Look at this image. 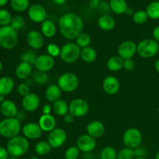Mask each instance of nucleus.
Returning <instances> with one entry per match:
<instances>
[{
  "label": "nucleus",
  "mask_w": 159,
  "mask_h": 159,
  "mask_svg": "<svg viewBox=\"0 0 159 159\" xmlns=\"http://www.w3.org/2000/svg\"><path fill=\"white\" fill-rule=\"evenodd\" d=\"M47 52H48V54H49L50 56H51L54 58V57H60L61 48L56 43H51L47 47Z\"/></svg>",
  "instance_id": "79ce46f5"
},
{
  "label": "nucleus",
  "mask_w": 159,
  "mask_h": 159,
  "mask_svg": "<svg viewBox=\"0 0 159 159\" xmlns=\"http://www.w3.org/2000/svg\"><path fill=\"white\" fill-rule=\"evenodd\" d=\"M81 48L73 42L65 43L61 48L60 57L62 61L67 64H72L80 57Z\"/></svg>",
  "instance_id": "423d86ee"
},
{
  "label": "nucleus",
  "mask_w": 159,
  "mask_h": 159,
  "mask_svg": "<svg viewBox=\"0 0 159 159\" xmlns=\"http://www.w3.org/2000/svg\"><path fill=\"white\" fill-rule=\"evenodd\" d=\"M80 151L78 148L77 146H71L68 148L65 152V159H77L79 158Z\"/></svg>",
  "instance_id": "a19ab883"
},
{
  "label": "nucleus",
  "mask_w": 159,
  "mask_h": 159,
  "mask_svg": "<svg viewBox=\"0 0 159 159\" xmlns=\"http://www.w3.org/2000/svg\"><path fill=\"white\" fill-rule=\"evenodd\" d=\"M80 58L85 63H93L97 58V52L92 47H87L81 49Z\"/></svg>",
  "instance_id": "bb28decb"
},
{
  "label": "nucleus",
  "mask_w": 159,
  "mask_h": 159,
  "mask_svg": "<svg viewBox=\"0 0 159 159\" xmlns=\"http://www.w3.org/2000/svg\"><path fill=\"white\" fill-rule=\"evenodd\" d=\"M11 7L16 12H24L29 9V0H11Z\"/></svg>",
  "instance_id": "473e14b6"
},
{
  "label": "nucleus",
  "mask_w": 159,
  "mask_h": 159,
  "mask_svg": "<svg viewBox=\"0 0 159 159\" xmlns=\"http://www.w3.org/2000/svg\"><path fill=\"white\" fill-rule=\"evenodd\" d=\"M53 108L49 105V104H45L42 107V114H51V111H52Z\"/></svg>",
  "instance_id": "3c124183"
},
{
  "label": "nucleus",
  "mask_w": 159,
  "mask_h": 159,
  "mask_svg": "<svg viewBox=\"0 0 159 159\" xmlns=\"http://www.w3.org/2000/svg\"><path fill=\"white\" fill-rule=\"evenodd\" d=\"M98 26L101 30L105 31H110L116 26V21L110 15H102L97 21Z\"/></svg>",
  "instance_id": "a878e982"
},
{
  "label": "nucleus",
  "mask_w": 159,
  "mask_h": 159,
  "mask_svg": "<svg viewBox=\"0 0 159 159\" xmlns=\"http://www.w3.org/2000/svg\"><path fill=\"white\" fill-rule=\"evenodd\" d=\"M134 159H145V158H134Z\"/></svg>",
  "instance_id": "69168bd1"
},
{
  "label": "nucleus",
  "mask_w": 159,
  "mask_h": 159,
  "mask_svg": "<svg viewBox=\"0 0 159 159\" xmlns=\"http://www.w3.org/2000/svg\"><path fill=\"white\" fill-rule=\"evenodd\" d=\"M106 127L102 122L99 120H93L88 124L86 127V131L89 135L95 139L101 138L105 134Z\"/></svg>",
  "instance_id": "6ab92c4d"
},
{
  "label": "nucleus",
  "mask_w": 159,
  "mask_h": 159,
  "mask_svg": "<svg viewBox=\"0 0 159 159\" xmlns=\"http://www.w3.org/2000/svg\"><path fill=\"white\" fill-rule=\"evenodd\" d=\"M135 158L134 149L129 148H124L117 153V159H134Z\"/></svg>",
  "instance_id": "ea45409f"
},
{
  "label": "nucleus",
  "mask_w": 159,
  "mask_h": 159,
  "mask_svg": "<svg viewBox=\"0 0 159 159\" xmlns=\"http://www.w3.org/2000/svg\"><path fill=\"white\" fill-rule=\"evenodd\" d=\"M15 86V82L10 76H3L0 78V94L7 96L10 94Z\"/></svg>",
  "instance_id": "b1692460"
},
{
  "label": "nucleus",
  "mask_w": 159,
  "mask_h": 159,
  "mask_svg": "<svg viewBox=\"0 0 159 159\" xmlns=\"http://www.w3.org/2000/svg\"><path fill=\"white\" fill-rule=\"evenodd\" d=\"M92 42L91 36L86 33H82L77 38L75 39V43L82 49V48L89 47Z\"/></svg>",
  "instance_id": "72a5a7b5"
},
{
  "label": "nucleus",
  "mask_w": 159,
  "mask_h": 159,
  "mask_svg": "<svg viewBox=\"0 0 159 159\" xmlns=\"http://www.w3.org/2000/svg\"><path fill=\"white\" fill-rule=\"evenodd\" d=\"M102 86L106 93L109 95H115L120 89V83L116 77L109 75L103 79Z\"/></svg>",
  "instance_id": "f3484780"
},
{
  "label": "nucleus",
  "mask_w": 159,
  "mask_h": 159,
  "mask_svg": "<svg viewBox=\"0 0 159 159\" xmlns=\"http://www.w3.org/2000/svg\"><path fill=\"white\" fill-rule=\"evenodd\" d=\"M34 150H35L36 153L37 155H40V156H45V155H48L51 152L52 148H51V146L50 145L48 141H39L36 144Z\"/></svg>",
  "instance_id": "7c9ffc66"
},
{
  "label": "nucleus",
  "mask_w": 159,
  "mask_h": 159,
  "mask_svg": "<svg viewBox=\"0 0 159 159\" xmlns=\"http://www.w3.org/2000/svg\"><path fill=\"white\" fill-rule=\"evenodd\" d=\"M159 51L158 42L154 39H144L138 43L137 54L143 58H151L158 54Z\"/></svg>",
  "instance_id": "39448f33"
},
{
  "label": "nucleus",
  "mask_w": 159,
  "mask_h": 159,
  "mask_svg": "<svg viewBox=\"0 0 159 159\" xmlns=\"http://www.w3.org/2000/svg\"><path fill=\"white\" fill-rule=\"evenodd\" d=\"M125 13H126V14H127V15H131V14H133V15H134L133 9H130V8H128V9H127V11H126Z\"/></svg>",
  "instance_id": "13d9d810"
},
{
  "label": "nucleus",
  "mask_w": 159,
  "mask_h": 159,
  "mask_svg": "<svg viewBox=\"0 0 159 159\" xmlns=\"http://www.w3.org/2000/svg\"><path fill=\"white\" fill-rule=\"evenodd\" d=\"M38 124L43 132L50 133L56 128L57 122H56V120L54 116H52L51 114H42L39 119Z\"/></svg>",
  "instance_id": "412c9836"
},
{
  "label": "nucleus",
  "mask_w": 159,
  "mask_h": 159,
  "mask_svg": "<svg viewBox=\"0 0 159 159\" xmlns=\"http://www.w3.org/2000/svg\"><path fill=\"white\" fill-rule=\"evenodd\" d=\"M40 30L43 37L47 38H52L57 33V27L55 23L52 20H46L41 23Z\"/></svg>",
  "instance_id": "393cba45"
},
{
  "label": "nucleus",
  "mask_w": 159,
  "mask_h": 159,
  "mask_svg": "<svg viewBox=\"0 0 159 159\" xmlns=\"http://www.w3.org/2000/svg\"><path fill=\"white\" fill-rule=\"evenodd\" d=\"M2 68H3V65H2V63L1 61H0V72L2 71Z\"/></svg>",
  "instance_id": "052dcab7"
},
{
  "label": "nucleus",
  "mask_w": 159,
  "mask_h": 159,
  "mask_svg": "<svg viewBox=\"0 0 159 159\" xmlns=\"http://www.w3.org/2000/svg\"><path fill=\"white\" fill-rule=\"evenodd\" d=\"M158 2H159V0H158Z\"/></svg>",
  "instance_id": "774afa93"
},
{
  "label": "nucleus",
  "mask_w": 159,
  "mask_h": 159,
  "mask_svg": "<svg viewBox=\"0 0 159 159\" xmlns=\"http://www.w3.org/2000/svg\"><path fill=\"white\" fill-rule=\"evenodd\" d=\"M145 11L148 16V18L152 19V20H158L159 19V2H152L148 6Z\"/></svg>",
  "instance_id": "2f4dec72"
},
{
  "label": "nucleus",
  "mask_w": 159,
  "mask_h": 159,
  "mask_svg": "<svg viewBox=\"0 0 159 159\" xmlns=\"http://www.w3.org/2000/svg\"><path fill=\"white\" fill-rule=\"evenodd\" d=\"M28 16L34 23H43L47 20L46 9L42 5L34 4L28 9Z\"/></svg>",
  "instance_id": "4468645a"
},
{
  "label": "nucleus",
  "mask_w": 159,
  "mask_h": 159,
  "mask_svg": "<svg viewBox=\"0 0 159 159\" xmlns=\"http://www.w3.org/2000/svg\"><path fill=\"white\" fill-rule=\"evenodd\" d=\"M17 30L9 26L0 27V47L6 50H12L18 43Z\"/></svg>",
  "instance_id": "20e7f679"
},
{
  "label": "nucleus",
  "mask_w": 159,
  "mask_h": 159,
  "mask_svg": "<svg viewBox=\"0 0 159 159\" xmlns=\"http://www.w3.org/2000/svg\"><path fill=\"white\" fill-rule=\"evenodd\" d=\"M124 60L119 55L112 56L107 62V67L110 71H118L124 68Z\"/></svg>",
  "instance_id": "cd10ccee"
},
{
  "label": "nucleus",
  "mask_w": 159,
  "mask_h": 159,
  "mask_svg": "<svg viewBox=\"0 0 159 159\" xmlns=\"http://www.w3.org/2000/svg\"><path fill=\"white\" fill-rule=\"evenodd\" d=\"M25 24V21L24 19L23 18V16L20 15H16L12 16V20H11L10 23V26H12L13 29H15L16 30H20L24 26Z\"/></svg>",
  "instance_id": "37998d69"
},
{
  "label": "nucleus",
  "mask_w": 159,
  "mask_h": 159,
  "mask_svg": "<svg viewBox=\"0 0 159 159\" xmlns=\"http://www.w3.org/2000/svg\"><path fill=\"white\" fill-rule=\"evenodd\" d=\"M57 85L60 87L62 92L71 93L79 87V77L72 72H65L58 78Z\"/></svg>",
  "instance_id": "0eeeda50"
},
{
  "label": "nucleus",
  "mask_w": 159,
  "mask_h": 159,
  "mask_svg": "<svg viewBox=\"0 0 159 159\" xmlns=\"http://www.w3.org/2000/svg\"><path fill=\"white\" fill-rule=\"evenodd\" d=\"M21 130V123L16 117L5 118L0 121V135L2 138L11 139L18 136Z\"/></svg>",
  "instance_id": "7ed1b4c3"
},
{
  "label": "nucleus",
  "mask_w": 159,
  "mask_h": 159,
  "mask_svg": "<svg viewBox=\"0 0 159 159\" xmlns=\"http://www.w3.org/2000/svg\"><path fill=\"white\" fill-rule=\"evenodd\" d=\"M143 136L140 130L135 127H130L126 130L123 136V141L127 148L135 149L141 145Z\"/></svg>",
  "instance_id": "6e6552de"
},
{
  "label": "nucleus",
  "mask_w": 159,
  "mask_h": 159,
  "mask_svg": "<svg viewBox=\"0 0 159 159\" xmlns=\"http://www.w3.org/2000/svg\"><path fill=\"white\" fill-rule=\"evenodd\" d=\"M155 159H159V151L157 152L156 155H155Z\"/></svg>",
  "instance_id": "680f3d73"
},
{
  "label": "nucleus",
  "mask_w": 159,
  "mask_h": 159,
  "mask_svg": "<svg viewBox=\"0 0 159 159\" xmlns=\"http://www.w3.org/2000/svg\"><path fill=\"white\" fill-rule=\"evenodd\" d=\"M26 40L27 44L35 50L40 49L44 43L43 34L37 30L30 31L26 35Z\"/></svg>",
  "instance_id": "a211bd4d"
},
{
  "label": "nucleus",
  "mask_w": 159,
  "mask_h": 159,
  "mask_svg": "<svg viewBox=\"0 0 159 159\" xmlns=\"http://www.w3.org/2000/svg\"><path fill=\"white\" fill-rule=\"evenodd\" d=\"M152 37L155 41L159 42V26H155L152 31Z\"/></svg>",
  "instance_id": "603ef678"
},
{
  "label": "nucleus",
  "mask_w": 159,
  "mask_h": 159,
  "mask_svg": "<svg viewBox=\"0 0 159 159\" xmlns=\"http://www.w3.org/2000/svg\"><path fill=\"white\" fill-rule=\"evenodd\" d=\"M8 159H20L19 158H15V157H10V158H9Z\"/></svg>",
  "instance_id": "0e129e2a"
},
{
  "label": "nucleus",
  "mask_w": 159,
  "mask_h": 159,
  "mask_svg": "<svg viewBox=\"0 0 159 159\" xmlns=\"http://www.w3.org/2000/svg\"><path fill=\"white\" fill-rule=\"evenodd\" d=\"M30 159H41V158H37V157H32V158H30Z\"/></svg>",
  "instance_id": "e2e57ef3"
},
{
  "label": "nucleus",
  "mask_w": 159,
  "mask_h": 159,
  "mask_svg": "<svg viewBox=\"0 0 159 159\" xmlns=\"http://www.w3.org/2000/svg\"><path fill=\"white\" fill-rule=\"evenodd\" d=\"M89 105L88 102L82 98H76L69 103V113L75 117H82L89 113Z\"/></svg>",
  "instance_id": "1a4fd4ad"
},
{
  "label": "nucleus",
  "mask_w": 159,
  "mask_h": 159,
  "mask_svg": "<svg viewBox=\"0 0 159 159\" xmlns=\"http://www.w3.org/2000/svg\"><path fill=\"white\" fill-rule=\"evenodd\" d=\"M101 0H89V6L92 9H97Z\"/></svg>",
  "instance_id": "864d4df0"
},
{
  "label": "nucleus",
  "mask_w": 159,
  "mask_h": 159,
  "mask_svg": "<svg viewBox=\"0 0 159 159\" xmlns=\"http://www.w3.org/2000/svg\"><path fill=\"white\" fill-rule=\"evenodd\" d=\"M137 48H138V44L134 41L130 40H124L118 47V55L122 57L124 60L133 58L137 53Z\"/></svg>",
  "instance_id": "9b49d317"
},
{
  "label": "nucleus",
  "mask_w": 159,
  "mask_h": 159,
  "mask_svg": "<svg viewBox=\"0 0 159 159\" xmlns=\"http://www.w3.org/2000/svg\"><path fill=\"white\" fill-rule=\"evenodd\" d=\"M76 146L80 152L84 153H89L96 148V141L88 134H85L81 135L78 138L76 141Z\"/></svg>",
  "instance_id": "f8f14e48"
},
{
  "label": "nucleus",
  "mask_w": 159,
  "mask_h": 159,
  "mask_svg": "<svg viewBox=\"0 0 159 159\" xmlns=\"http://www.w3.org/2000/svg\"><path fill=\"white\" fill-rule=\"evenodd\" d=\"M155 69L156 70L157 72L159 73V58L157 59L155 62Z\"/></svg>",
  "instance_id": "6e6d98bb"
},
{
  "label": "nucleus",
  "mask_w": 159,
  "mask_h": 159,
  "mask_svg": "<svg viewBox=\"0 0 159 159\" xmlns=\"http://www.w3.org/2000/svg\"><path fill=\"white\" fill-rule=\"evenodd\" d=\"M109 4L111 11L118 15L125 13L127 9H128L127 2L125 0H110Z\"/></svg>",
  "instance_id": "c756f323"
},
{
  "label": "nucleus",
  "mask_w": 159,
  "mask_h": 159,
  "mask_svg": "<svg viewBox=\"0 0 159 159\" xmlns=\"http://www.w3.org/2000/svg\"><path fill=\"white\" fill-rule=\"evenodd\" d=\"M9 154L6 148L0 146V159H8L9 158Z\"/></svg>",
  "instance_id": "09e8293b"
},
{
  "label": "nucleus",
  "mask_w": 159,
  "mask_h": 159,
  "mask_svg": "<svg viewBox=\"0 0 159 159\" xmlns=\"http://www.w3.org/2000/svg\"><path fill=\"white\" fill-rule=\"evenodd\" d=\"M135 68V61L133 58L126 59L124 60V68L127 71H132Z\"/></svg>",
  "instance_id": "de8ad7c7"
},
{
  "label": "nucleus",
  "mask_w": 159,
  "mask_h": 159,
  "mask_svg": "<svg viewBox=\"0 0 159 159\" xmlns=\"http://www.w3.org/2000/svg\"><path fill=\"white\" fill-rule=\"evenodd\" d=\"M75 118V117L73 115H71V113H68V114L65 115V116H64V121H65V124H71L73 122H74Z\"/></svg>",
  "instance_id": "8fccbe9b"
},
{
  "label": "nucleus",
  "mask_w": 159,
  "mask_h": 159,
  "mask_svg": "<svg viewBox=\"0 0 159 159\" xmlns=\"http://www.w3.org/2000/svg\"><path fill=\"white\" fill-rule=\"evenodd\" d=\"M37 58V54L33 51H25V52H23L20 57V61L25 62V63H28L31 65H34Z\"/></svg>",
  "instance_id": "f704fd0d"
},
{
  "label": "nucleus",
  "mask_w": 159,
  "mask_h": 159,
  "mask_svg": "<svg viewBox=\"0 0 159 159\" xmlns=\"http://www.w3.org/2000/svg\"><path fill=\"white\" fill-rule=\"evenodd\" d=\"M61 93L62 91L58 85L56 84H51L47 87L45 90V97L47 100L54 103V102L60 99Z\"/></svg>",
  "instance_id": "5701e85b"
},
{
  "label": "nucleus",
  "mask_w": 159,
  "mask_h": 159,
  "mask_svg": "<svg viewBox=\"0 0 159 159\" xmlns=\"http://www.w3.org/2000/svg\"><path fill=\"white\" fill-rule=\"evenodd\" d=\"M12 18V15L7 9H0V26H5L10 25Z\"/></svg>",
  "instance_id": "4c0bfd02"
},
{
  "label": "nucleus",
  "mask_w": 159,
  "mask_h": 159,
  "mask_svg": "<svg viewBox=\"0 0 159 159\" xmlns=\"http://www.w3.org/2000/svg\"><path fill=\"white\" fill-rule=\"evenodd\" d=\"M30 143L28 139L24 136L18 135L9 140L6 144V149L9 154V156L20 158L28 152Z\"/></svg>",
  "instance_id": "f03ea898"
},
{
  "label": "nucleus",
  "mask_w": 159,
  "mask_h": 159,
  "mask_svg": "<svg viewBox=\"0 0 159 159\" xmlns=\"http://www.w3.org/2000/svg\"><path fill=\"white\" fill-rule=\"evenodd\" d=\"M17 92H18L19 95L23 97L27 96L28 94L30 93V87L26 82H23V83H20V85L17 87Z\"/></svg>",
  "instance_id": "c03bdc74"
},
{
  "label": "nucleus",
  "mask_w": 159,
  "mask_h": 159,
  "mask_svg": "<svg viewBox=\"0 0 159 159\" xmlns=\"http://www.w3.org/2000/svg\"><path fill=\"white\" fill-rule=\"evenodd\" d=\"M23 134L28 140H37L41 138L43 130L38 123L30 122L22 127Z\"/></svg>",
  "instance_id": "ddd939ff"
},
{
  "label": "nucleus",
  "mask_w": 159,
  "mask_h": 159,
  "mask_svg": "<svg viewBox=\"0 0 159 159\" xmlns=\"http://www.w3.org/2000/svg\"><path fill=\"white\" fill-rule=\"evenodd\" d=\"M101 159H117V152L116 149L111 146L103 148L100 153Z\"/></svg>",
  "instance_id": "c9c22d12"
},
{
  "label": "nucleus",
  "mask_w": 159,
  "mask_h": 159,
  "mask_svg": "<svg viewBox=\"0 0 159 159\" xmlns=\"http://www.w3.org/2000/svg\"><path fill=\"white\" fill-rule=\"evenodd\" d=\"M8 2H9V0H0V7L6 6Z\"/></svg>",
  "instance_id": "4d7b16f0"
},
{
  "label": "nucleus",
  "mask_w": 159,
  "mask_h": 159,
  "mask_svg": "<svg viewBox=\"0 0 159 159\" xmlns=\"http://www.w3.org/2000/svg\"><path fill=\"white\" fill-rule=\"evenodd\" d=\"M0 112L6 118L16 117L18 114V107L13 101L6 99L0 103Z\"/></svg>",
  "instance_id": "aec40b11"
},
{
  "label": "nucleus",
  "mask_w": 159,
  "mask_h": 159,
  "mask_svg": "<svg viewBox=\"0 0 159 159\" xmlns=\"http://www.w3.org/2000/svg\"><path fill=\"white\" fill-rule=\"evenodd\" d=\"M5 100H6V96H3V95L0 94V103H2V102H4Z\"/></svg>",
  "instance_id": "bf43d9fd"
},
{
  "label": "nucleus",
  "mask_w": 159,
  "mask_h": 159,
  "mask_svg": "<svg viewBox=\"0 0 159 159\" xmlns=\"http://www.w3.org/2000/svg\"><path fill=\"white\" fill-rule=\"evenodd\" d=\"M32 65L25 62H20L15 69V75L19 79H27L32 74Z\"/></svg>",
  "instance_id": "4be33fe9"
},
{
  "label": "nucleus",
  "mask_w": 159,
  "mask_h": 159,
  "mask_svg": "<svg viewBox=\"0 0 159 159\" xmlns=\"http://www.w3.org/2000/svg\"><path fill=\"white\" fill-rule=\"evenodd\" d=\"M67 140V133L65 130L59 127L51 131L48 137V142L52 148H59L64 145Z\"/></svg>",
  "instance_id": "9d476101"
},
{
  "label": "nucleus",
  "mask_w": 159,
  "mask_h": 159,
  "mask_svg": "<svg viewBox=\"0 0 159 159\" xmlns=\"http://www.w3.org/2000/svg\"><path fill=\"white\" fill-rule=\"evenodd\" d=\"M54 65H55V61H54V57L50 56L49 54H44L37 56V58L34 64V67L37 71L48 72L53 69Z\"/></svg>",
  "instance_id": "2eb2a0df"
},
{
  "label": "nucleus",
  "mask_w": 159,
  "mask_h": 159,
  "mask_svg": "<svg viewBox=\"0 0 159 159\" xmlns=\"http://www.w3.org/2000/svg\"><path fill=\"white\" fill-rule=\"evenodd\" d=\"M58 28L64 38L68 40H75L83 33V20L78 14L67 12L59 18Z\"/></svg>",
  "instance_id": "f257e3e1"
},
{
  "label": "nucleus",
  "mask_w": 159,
  "mask_h": 159,
  "mask_svg": "<svg viewBox=\"0 0 159 159\" xmlns=\"http://www.w3.org/2000/svg\"><path fill=\"white\" fill-rule=\"evenodd\" d=\"M148 19L147 12L144 10H138L135 12L133 15V20L138 24H143Z\"/></svg>",
  "instance_id": "58836bf2"
},
{
  "label": "nucleus",
  "mask_w": 159,
  "mask_h": 159,
  "mask_svg": "<svg viewBox=\"0 0 159 159\" xmlns=\"http://www.w3.org/2000/svg\"><path fill=\"white\" fill-rule=\"evenodd\" d=\"M53 111L57 116H65L69 113V104L63 99H58L53 103Z\"/></svg>",
  "instance_id": "c85d7f7f"
},
{
  "label": "nucleus",
  "mask_w": 159,
  "mask_h": 159,
  "mask_svg": "<svg viewBox=\"0 0 159 159\" xmlns=\"http://www.w3.org/2000/svg\"><path fill=\"white\" fill-rule=\"evenodd\" d=\"M33 80L38 85H45L49 80V76L44 71H37L34 73Z\"/></svg>",
  "instance_id": "e433bc0d"
},
{
  "label": "nucleus",
  "mask_w": 159,
  "mask_h": 159,
  "mask_svg": "<svg viewBox=\"0 0 159 159\" xmlns=\"http://www.w3.org/2000/svg\"><path fill=\"white\" fill-rule=\"evenodd\" d=\"M66 1L67 0H53V2H54V4L60 6V5H62L64 4V3L66 2Z\"/></svg>",
  "instance_id": "5fc2aeb1"
},
{
  "label": "nucleus",
  "mask_w": 159,
  "mask_h": 159,
  "mask_svg": "<svg viewBox=\"0 0 159 159\" xmlns=\"http://www.w3.org/2000/svg\"><path fill=\"white\" fill-rule=\"evenodd\" d=\"M135 158H145L148 155V151L144 147H138L137 148L134 149Z\"/></svg>",
  "instance_id": "a18cd8bd"
},
{
  "label": "nucleus",
  "mask_w": 159,
  "mask_h": 159,
  "mask_svg": "<svg viewBox=\"0 0 159 159\" xmlns=\"http://www.w3.org/2000/svg\"><path fill=\"white\" fill-rule=\"evenodd\" d=\"M98 9H99V12H102V15H107V13L111 10L110 4H108L107 2H101L98 6Z\"/></svg>",
  "instance_id": "49530a36"
},
{
  "label": "nucleus",
  "mask_w": 159,
  "mask_h": 159,
  "mask_svg": "<svg viewBox=\"0 0 159 159\" xmlns=\"http://www.w3.org/2000/svg\"><path fill=\"white\" fill-rule=\"evenodd\" d=\"M158 113H159V107H158Z\"/></svg>",
  "instance_id": "338daca9"
},
{
  "label": "nucleus",
  "mask_w": 159,
  "mask_h": 159,
  "mask_svg": "<svg viewBox=\"0 0 159 159\" xmlns=\"http://www.w3.org/2000/svg\"><path fill=\"white\" fill-rule=\"evenodd\" d=\"M40 104V99L36 93H30L22 99V107L26 112H34L39 108Z\"/></svg>",
  "instance_id": "dca6fc26"
}]
</instances>
